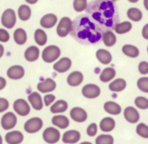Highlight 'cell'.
Returning a JSON list of instances; mask_svg holds the SVG:
<instances>
[{
  "mask_svg": "<svg viewBox=\"0 0 148 144\" xmlns=\"http://www.w3.org/2000/svg\"><path fill=\"white\" fill-rule=\"evenodd\" d=\"M17 124V117L12 112H7L2 116L1 120V127L4 130H9L14 128Z\"/></svg>",
  "mask_w": 148,
  "mask_h": 144,
  "instance_id": "ba28073f",
  "label": "cell"
},
{
  "mask_svg": "<svg viewBox=\"0 0 148 144\" xmlns=\"http://www.w3.org/2000/svg\"><path fill=\"white\" fill-rule=\"evenodd\" d=\"M0 144H2V138L0 136Z\"/></svg>",
  "mask_w": 148,
  "mask_h": 144,
  "instance_id": "db71d44e",
  "label": "cell"
},
{
  "mask_svg": "<svg viewBox=\"0 0 148 144\" xmlns=\"http://www.w3.org/2000/svg\"><path fill=\"white\" fill-rule=\"evenodd\" d=\"M132 28V23L129 21H126L116 25L114 29H115V31L119 34H124V33L130 32Z\"/></svg>",
  "mask_w": 148,
  "mask_h": 144,
  "instance_id": "d6a6232c",
  "label": "cell"
},
{
  "mask_svg": "<svg viewBox=\"0 0 148 144\" xmlns=\"http://www.w3.org/2000/svg\"><path fill=\"white\" fill-rule=\"evenodd\" d=\"M43 138L48 143H56L60 139V133L54 127H48L43 131Z\"/></svg>",
  "mask_w": 148,
  "mask_h": 144,
  "instance_id": "8992f818",
  "label": "cell"
},
{
  "mask_svg": "<svg viewBox=\"0 0 148 144\" xmlns=\"http://www.w3.org/2000/svg\"><path fill=\"white\" fill-rule=\"evenodd\" d=\"M14 40L18 45H23L27 41V33L23 28L16 29L14 32Z\"/></svg>",
  "mask_w": 148,
  "mask_h": 144,
  "instance_id": "f1b7e54d",
  "label": "cell"
},
{
  "mask_svg": "<svg viewBox=\"0 0 148 144\" xmlns=\"http://www.w3.org/2000/svg\"><path fill=\"white\" fill-rule=\"evenodd\" d=\"M9 101L4 98H0V113L4 112L9 108Z\"/></svg>",
  "mask_w": 148,
  "mask_h": 144,
  "instance_id": "ee69618b",
  "label": "cell"
},
{
  "mask_svg": "<svg viewBox=\"0 0 148 144\" xmlns=\"http://www.w3.org/2000/svg\"><path fill=\"white\" fill-rule=\"evenodd\" d=\"M67 108L68 104L66 101H65L64 100H59L51 107L50 110L53 114H56V113L64 112Z\"/></svg>",
  "mask_w": 148,
  "mask_h": 144,
  "instance_id": "4316f807",
  "label": "cell"
},
{
  "mask_svg": "<svg viewBox=\"0 0 148 144\" xmlns=\"http://www.w3.org/2000/svg\"><path fill=\"white\" fill-rule=\"evenodd\" d=\"M142 33H143V38H145V39H148V23L144 26Z\"/></svg>",
  "mask_w": 148,
  "mask_h": 144,
  "instance_id": "bcb514c9",
  "label": "cell"
},
{
  "mask_svg": "<svg viewBox=\"0 0 148 144\" xmlns=\"http://www.w3.org/2000/svg\"><path fill=\"white\" fill-rule=\"evenodd\" d=\"M127 87V82L122 78H118L109 84V89L114 92H120Z\"/></svg>",
  "mask_w": 148,
  "mask_h": 144,
  "instance_id": "484cf974",
  "label": "cell"
},
{
  "mask_svg": "<svg viewBox=\"0 0 148 144\" xmlns=\"http://www.w3.org/2000/svg\"><path fill=\"white\" fill-rule=\"evenodd\" d=\"M52 123L59 128L66 129L69 125V120L66 116L56 115L52 118Z\"/></svg>",
  "mask_w": 148,
  "mask_h": 144,
  "instance_id": "cb8c5ba5",
  "label": "cell"
},
{
  "mask_svg": "<svg viewBox=\"0 0 148 144\" xmlns=\"http://www.w3.org/2000/svg\"><path fill=\"white\" fill-rule=\"evenodd\" d=\"M13 108L16 113L23 117L28 115L30 112V107L29 104L25 100L22 99H19L14 101L13 104Z\"/></svg>",
  "mask_w": 148,
  "mask_h": 144,
  "instance_id": "9c48e42d",
  "label": "cell"
},
{
  "mask_svg": "<svg viewBox=\"0 0 148 144\" xmlns=\"http://www.w3.org/2000/svg\"><path fill=\"white\" fill-rule=\"evenodd\" d=\"M80 133L77 130H69L64 133L62 141L64 143H76L80 139Z\"/></svg>",
  "mask_w": 148,
  "mask_h": 144,
  "instance_id": "2e32d148",
  "label": "cell"
},
{
  "mask_svg": "<svg viewBox=\"0 0 148 144\" xmlns=\"http://www.w3.org/2000/svg\"><path fill=\"white\" fill-rule=\"evenodd\" d=\"M102 40L106 46L111 47L114 46L116 42V37L113 32H111V30H108L103 34Z\"/></svg>",
  "mask_w": 148,
  "mask_h": 144,
  "instance_id": "f546056e",
  "label": "cell"
},
{
  "mask_svg": "<svg viewBox=\"0 0 148 144\" xmlns=\"http://www.w3.org/2000/svg\"><path fill=\"white\" fill-rule=\"evenodd\" d=\"M16 20L17 18H16L15 12L12 9L6 10L1 15V24L7 28H12L15 25Z\"/></svg>",
  "mask_w": 148,
  "mask_h": 144,
  "instance_id": "5b68a950",
  "label": "cell"
},
{
  "mask_svg": "<svg viewBox=\"0 0 148 144\" xmlns=\"http://www.w3.org/2000/svg\"><path fill=\"white\" fill-rule=\"evenodd\" d=\"M112 1H117V0H112Z\"/></svg>",
  "mask_w": 148,
  "mask_h": 144,
  "instance_id": "11a10c76",
  "label": "cell"
},
{
  "mask_svg": "<svg viewBox=\"0 0 148 144\" xmlns=\"http://www.w3.org/2000/svg\"><path fill=\"white\" fill-rule=\"evenodd\" d=\"M43 127V121L39 117H33L27 120L24 125V129L27 133H35Z\"/></svg>",
  "mask_w": 148,
  "mask_h": 144,
  "instance_id": "52a82bcc",
  "label": "cell"
},
{
  "mask_svg": "<svg viewBox=\"0 0 148 144\" xmlns=\"http://www.w3.org/2000/svg\"><path fill=\"white\" fill-rule=\"evenodd\" d=\"M56 87V82L51 78H47L45 81L40 82L37 85V88L40 92L49 93L54 91Z\"/></svg>",
  "mask_w": 148,
  "mask_h": 144,
  "instance_id": "7c38bea8",
  "label": "cell"
},
{
  "mask_svg": "<svg viewBox=\"0 0 148 144\" xmlns=\"http://www.w3.org/2000/svg\"><path fill=\"white\" fill-rule=\"evenodd\" d=\"M95 144H114V138L111 135H100L95 140Z\"/></svg>",
  "mask_w": 148,
  "mask_h": 144,
  "instance_id": "d590c367",
  "label": "cell"
},
{
  "mask_svg": "<svg viewBox=\"0 0 148 144\" xmlns=\"http://www.w3.org/2000/svg\"><path fill=\"white\" fill-rule=\"evenodd\" d=\"M72 27V22L69 17H64L61 19L56 28L58 36L60 37H65L70 33Z\"/></svg>",
  "mask_w": 148,
  "mask_h": 144,
  "instance_id": "277c9868",
  "label": "cell"
},
{
  "mask_svg": "<svg viewBox=\"0 0 148 144\" xmlns=\"http://www.w3.org/2000/svg\"><path fill=\"white\" fill-rule=\"evenodd\" d=\"M6 84H7L6 80L2 77H0V91L4 88V87L6 86Z\"/></svg>",
  "mask_w": 148,
  "mask_h": 144,
  "instance_id": "7dc6e473",
  "label": "cell"
},
{
  "mask_svg": "<svg viewBox=\"0 0 148 144\" xmlns=\"http://www.w3.org/2000/svg\"><path fill=\"white\" fill-rule=\"evenodd\" d=\"M128 1H130V2H132V3H136V2H137L139 0H128Z\"/></svg>",
  "mask_w": 148,
  "mask_h": 144,
  "instance_id": "816d5d0a",
  "label": "cell"
},
{
  "mask_svg": "<svg viewBox=\"0 0 148 144\" xmlns=\"http://www.w3.org/2000/svg\"><path fill=\"white\" fill-rule=\"evenodd\" d=\"M97 132H98V127L95 123H92L87 128V134L90 137L95 136L97 134Z\"/></svg>",
  "mask_w": 148,
  "mask_h": 144,
  "instance_id": "60d3db41",
  "label": "cell"
},
{
  "mask_svg": "<svg viewBox=\"0 0 148 144\" xmlns=\"http://www.w3.org/2000/svg\"><path fill=\"white\" fill-rule=\"evenodd\" d=\"M25 1H27V3H29V4H36L38 0H25Z\"/></svg>",
  "mask_w": 148,
  "mask_h": 144,
  "instance_id": "681fc988",
  "label": "cell"
},
{
  "mask_svg": "<svg viewBox=\"0 0 148 144\" xmlns=\"http://www.w3.org/2000/svg\"><path fill=\"white\" fill-rule=\"evenodd\" d=\"M95 54H96V57L98 61L103 65H108V64L111 63V60H112L111 54L106 49H98Z\"/></svg>",
  "mask_w": 148,
  "mask_h": 144,
  "instance_id": "7402d4cb",
  "label": "cell"
},
{
  "mask_svg": "<svg viewBox=\"0 0 148 144\" xmlns=\"http://www.w3.org/2000/svg\"><path fill=\"white\" fill-rule=\"evenodd\" d=\"M134 104L138 108L141 110H146L148 109V99L145 97L139 96L135 99Z\"/></svg>",
  "mask_w": 148,
  "mask_h": 144,
  "instance_id": "74e56055",
  "label": "cell"
},
{
  "mask_svg": "<svg viewBox=\"0 0 148 144\" xmlns=\"http://www.w3.org/2000/svg\"><path fill=\"white\" fill-rule=\"evenodd\" d=\"M72 66V61L68 57H63L53 65V70L56 72L64 73L69 70Z\"/></svg>",
  "mask_w": 148,
  "mask_h": 144,
  "instance_id": "4fadbf2b",
  "label": "cell"
},
{
  "mask_svg": "<svg viewBox=\"0 0 148 144\" xmlns=\"http://www.w3.org/2000/svg\"><path fill=\"white\" fill-rule=\"evenodd\" d=\"M60 49L55 45H51L43 49L42 52V59L47 63H51L56 61L60 56Z\"/></svg>",
  "mask_w": 148,
  "mask_h": 144,
  "instance_id": "3957f363",
  "label": "cell"
},
{
  "mask_svg": "<svg viewBox=\"0 0 148 144\" xmlns=\"http://www.w3.org/2000/svg\"><path fill=\"white\" fill-rule=\"evenodd\" d=\"M66 81H67V83L70 86H78L83 81V75L82 72L79 71H75V72H71L68 75Z\"/></svg>",
  "mask_w": 148,
  "mask_h": 144,
  "instance_id": "ac0fdd59",
  "label": "cell"
},
{
  "mask_svg": "<svg viewBox=\"0 0 148 144\" xmlns=\"http://www.w3.org/2000/svg\"><path fill=\"white\" fill-rule=\"evenodd\" d=\"M137 87L140 91L145 93H148V78H141L137 81Z\"/></svg>",
  "mask_w": 148,
  "mask_h": 144,
  "instance_id": "ab89813d",
  "label": "cell"
},
{
  "mask_svg": "<svg viewBox=\"0 0 148 144\" xmlns=\"http://www.w3.org/2000/svg\"><path fill=\"white\" fill-rule=\"evenodd\" d=\"M10 40V34L6 30L0 28V41L6 43Z\"/></svg>",
  "mask_w": 148,
  "mask_h": 144,
  "instance_id": "7bdbcfd3",
  "label": "cell"
},
{
  "mask_svg": "<svg viewBox=\"0 0 148 144\" xmlns=\"http://www.w3.org/2000/svg\"><path fill=\"white\" fill-rule=\"evenodd\" d=\"M137 133L141 137L148 138V126L144 123H140L137 126Z\"/></svg>",
  "mask_w": 148,
  "mask_h": 144,
  "instance_id": "f35d334b",
  "label": "cell"
},
{
  "mask_svg": "<svg viewBox=\"0 0 148 144\" xmlns=\"http://www.w3.org/2000/svg\"><path fill=\"white\" fill-rule=\"evenodd\" d=\"M82 95L88 99H95L101 94V89L95 84H87L82 88Z\"/></svg>",
  "mask_w": 148,
  "mask_h": 144,
  "instance_id": "30bf717a",
  "label": "cell"
},
{
  "mask_svg": "<svg viewBox=\"0 0 148 144\" xmlns=\"http://www.w3.org/2000/svg\"><path fill=\"white\" fill-rule=\"evenodd\" d=\"M139 72L143 75H146L148 74V62L143 61L139 64L138 66Z\"/></svg>",
  "mask_w": 148,
  "mask_h": 144,
  "instance_id": "b9f144b4",
  "label": "cell"
},
{
  "mask_svg": "<svg viewBox=\"0 0 148 144\" xmlns=\"http://www.w3.org/2000/svg\"><path fill=\"white\" fill-rule=\"evenodd\" d=\"M70 117L77 123H83L88 118V114L80 107H74L70 111Z\"/></svg>",
  "mask_w": 148,
  "mask_h": 144,
  "instance_id": "8fae6325",
  "label": "cell"
},
{
  "mask_svg": "<svg viewBox=\"0 0 148 144\" xmlns=\"http://www.w3.org/2000/svg\"><path fill=\"white\" fill-rule=\"evenodd\" d=\"M127 16L130 20L134 22H138L143 18V13L137 8H130L127 11Z\"/></svg>",
  "mask_w": 148,
  "mask_h": 144,
  "instance_id": "e575fe53",
  "label": "cell"
},
{
  "mask_svg": "<svg viewBox=\"0 0 148 144\" xmlns=\"http://www.w3.org/2000/svg\"><path fill=\"white\" fill-rule=\"evenodd\" d=\"M57 23V17L53 14H45L40 19V25L45 28H51L55 26Z\"/></svg>",
  "mask_w": 148,
  "mask_h": 144,
  "instance_id": "d6986e66",
  "label": "cell"
},
{
  "mask_svg": "<svg viewBox=\"0 0 148 144\" xmlns=\"http://www.w3.org/2000/svg\"><path fill=\"white\" fill-rule=\"evenodd\" d=\"M35 41L39 46H43L47 42V35L42 29H37L34 34Z\"/></svg>",
  "mask_w": 148,
  "mask_h": 144,
  "instance_id": "1f68e13d",
  "label": "cell"
},
{
  "mask_svg": "<svg viewBox=\"0 0 148 144\" xmlns=\"http://www.w3.org/2000/svg\"><path fill=\"white\" fill-rule=\"evenodd\" d=\"M7 75L10 79H21L25 75V70L23 67L20 65H14L9 68L7 72Z\"/></svg>",
  "mask_w": 148,
  "mask_h": 144,
  "instance_id": "5bb4252c",
  "label": "cell"
},
{
  "mask_svg": "<svg viewBox=\"0 0 148 144\" xmlns=\"http://www.w3.org/2000/svg\"><path fill=\"white\" fill-rule=\"evenodd\" d=\"M4 52V46H2L1 44H0V58L3 56Z\"/></svg>",
  "mask_w": 148,
  "mask_h": 144,
  "instance_id": "c3c4849f",
  "label": "cell"
},
{
  "mask_svg": "<svg viewBox=\"0 0 148 144\" xmlns=\"http://www.w3.org/2000/svg\"><path fill=\"white\" fill-rule=\"evenodd\" d=\"M104 110L106 112L113 115H117L121 112V107L119 104L114 101H107L104 104Z\"/></svg>",
  "mask_w": 148,
  "mask_h": 144,
  "instance_id": "603a6c76",
  "label": "cell"
},
{
  "mask_svg": "<svg viewBox=\"0 0 148 144\" xmlns=\"http://www.w3.org/2000/svg\"><path fill=\"white\" fill-rule=\"evenodd\" d=\"M87 0H74L73 7L75 11L80 12L87 9Z\"/></svg>",
  "mask_w": 148,
  "mask_h": 144,
  "instance_id": "8d00e7d4",
  "label": "cell"
},
{
  "mask_svg": "<svg viewBox=\"0 0 148 144\" xmlns=\"http://www.w3.org/2000/svg\"><path fill=\"white\" fill-rule=\"evenodd\" d=\"M25 58L28 62H34L39 58L40 50L36 46H31L27 48L25 52Z\"/></svg>",
  "mask_w": 148,
  "mask_h": 144,
  "instance_id": "44dd1931",
  "label": "cell"
},
{
  "mask_svg": "<svg viewBox=\"0 0 148 144\" xmlns=\"http://www.w3.org/2000/svg\"><path fill=\"white\" fill-rule=\"evenodd\" d=\"M28 101L32 107L36 110H40L43 109V104L40 94L37 92H33L28 96Z\"/></svg>",
  "mask_w": 148,
  "mask_h": 144,
  "instance_id": "ffe728a7",
  "label": "cell"
},
{
  "mask_svg": "<svg viewBox=\"0 0 148 144\" xmlns=\"http://www.w3.org/2000/svg\"><path fill=\"white\" fill-rule=\"evenodd\" d=\"M124 115L126 120L130 123H137L140 120V114L135 108L132 107H128L124 110Z\"/></svg>",
  "mask_w": 148,
  "mask_h": 144,
  "instance_id": "9a60e30c",
  "label": "cell"
},
{
  "mask_svg": "<svg viewBox=\"0 0 148 144\" xmlns=\"http://www.w3.org/2000/svg\"><path fill=\"white\" fill-rule=\"evenodd\" d=\"M19 17L23 21H26L28 20L31 15V10L27 5L23 4L18 9Z\"/></svg>",
  "mask_w": 148,
  "mask_h": 144,
  "instance_id": "836d02e7",
  "label": "cell"
},
{
  "mask_svg": "<svg viewBox=\"0 0 148 144\" xmlns=\"http://www.w3.org/2000/svg\"><path fill=\"white\" fill-rule=\"evenodd\" d=\"M116 123L111 117H105L103 119L100 123V128L102 131L111 132L114 129Z\"/></svg>",
  "mask_w": 148,
  "mask_h": 144,
  "instance_id": "d4e9b609",
  "label": "cell"
},
{
  "mask_svg": "<svg viewBox=\"0 0 148 144\" xmlns=\"http://www.w3.org/2000/svg\"><path fill=\"white\" fill-rule=\"evenodd\" d=\"M87 12L90 14L92 20L105 32L113 30L118 24L116 7L111 1L96 0L90 2Z\"/></svg>",
  "mask_w": 148,
  "mask_h": 144,
  "instance_id": "7a4b0ae2",
  "label": "cell"
},
{
  "mask_svg": "<svg viewBox=\"0 0 148 144\" xmlns=\"http://www.w3.org/2000/svg\"><path fill=\"white\" fill-rule=\"evenodd\" d=\"M122 52L124 54L132 58L137 57L140 54V51L138 48L130 44L124 45L122 47Z\"/></svg>",
  "mask_w": 148,
  "mask_h": 144,
  "instance_id": "4dcf8cb0",
  "label": "cell"
},
{
  "mask_svg": "<svg viewBox=\"0 0 148 144\" xmlns=\"http://www.w3.org/2000/svg\"><path fill=\"white\" fill-rule=\"evenodd\" d=\"M80 144H92V143H90V142H82V143H81Z\"/></svg>",
  "mask_w": 148,
  "mask_h": 144,
  "instance_id": "f5cc1de1",
  "label": "cell"
},
{
  "mask_svg": "<svg viewBox=\"0 0 148 144\" xmlns=\"http://www.w3.org/2000/svg\"><path fill=\"white\" fill-rule=\"evenodd\" d=\"M105 33L95 22L88 15L77 17L72 22L70 34L74 39L84 45H95L102 40Z\"/></svg>",
  "mask_w": 148,
  "mask_h": 144,
  "instance_id": "6da1fadb",
  "label": "cell"
},
{
  "mask_svg": "<svg viewBox=\"0 0 148 144\" xmlns=\"http://www.w3.org/2000/svg\"><path fill=\"white\" fill-rule=\"evenodd\" d=\"M147 52H148V46H147Z\"/></svg>",
  "mask_w": 148,
  "mask_h": 144,
  "instance_id": "9f6ffc18",
  "label": "cell"
},
{
  "mask_svg": "<svg viewBox=\"0 0 148 144\" xmlns=\"http://www.w3.org/2000/svg\"><path fill=\"white\" fill-rule=\"evenodd\" d=\"M116 76V70L112 68H105L100 75V80L103 83H108Z\"/></svg>",
  "mask_w": 148,
  "mask_h": 144,
  "instance_id": "83f0119b",
  "label": "cell"
},
{
  "mask_svg": "<svg viewBox=\"0 0 148 144\" xmlns=\"http://www.w3.org/2000/svg\"><path fill=\"white\" fill-rule=\"evenodd\" d=\"M23 133L17 130L9 132L5 136V141L8 144H19L23 142Z\"/></svg>",
  "mask_w": 148,
  "mask_h": 144,
  "instance_id": "e0dca14e",
  "label": "cell"
},
{
  "mask_svg": "<svg viewBox=\"0 0 148 144\" xmlns=\"http://www.w3.org/2000/svg\"><path fill=\"white\" fill-rule=\"evenodd\" d=\"M144 5L146 10H148V0H144Z\"/></svg>",
  "mask_w": 148,
  "mask_h": 144,
  "instance_id": "f907efd6",
  "label": "cell"
},
{
  "mask_svg": "<svg viewBox=\"0 0 148 144\" xmlns=\"http://www.w3.org/2000/svg\"><path fill=\"white\" fill-rule=\"evenodd\" d=\"M56 97H55L54 95L53 94H48V95L45 96H44V103H45V105L46 107L50 105L52 102L55 100Z\"/></svg>",
  "mask_w": 148,
  "mask_h": 144,
  "instance_id": "f6af8a7d",
  "label": "cell"
}]
</instances>
